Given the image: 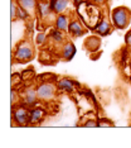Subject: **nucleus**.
I'll list each match as a JSON object with an SVG mask.
<instances>
[{
  "mask_svg": "<svg viewBox=\"0 0 131 148\" xmlns=\"http://www.w3.org/2000/svg\"><path fill=\"white\" fill-rule=\"evenodd\" d=\"M77 15L79 16L81 21L85 23L87 28L92 29V31L97 23L101 21V18L103 16L98 4H95V3L90 1V0H87V1L77 6Z\"/></svg>",
  "mask_w": 131,
  "mask_h": 148,
  "instance_id": "nucleus-1",
  "label": "nucleus"
},
{
  "mask_svg": "<svg viewBox=\"0 0 131 148\" xmlns=\"http://www.w3.org/2000/svg\"><path fill=\"white\" fill-rule=\"evenodd\" d=\"M34 46L29 39H22L16 43L13 52V61L15 63H28L34 58Z\"/></svg>",
  "mask_w": 131,
  "mask_h": 148,
  "instance_id": "nucleus-2",
  "label": "nucleus"
},
{
  "mask_svg": "<svg viewBox=\"0 0 131 148\" xmlns=\"http://www.w3.org/2000/svg\"><path fill=\"white\" fill-rule=\"evenodd\" d=\"M110 19L116 29H126L131 22V10L125 5L116 6L111 10Z\"/></svg>",
  "mask_w": 131,
  "mask_h": 148,
  "instance_id": "nucleus-3",
  "label": "nucleus"
},
{
  "mask_svg": "<svg viewBox=\"0 0 131 148\" xmlns=\"http://www.w3.org/2000/svg\"><path fill=\"white\" fill-rule=\"evenodd\" d=\"M56 14L53 13L50 8L49 0H38V6H37V18L40 23H43L47 27L54 25Z\"/></svg>",
  "mask_w": 131,
  "mask_h": 148,
  "instance_id": "nucleus-4",
  "label": "nucleus"
},
{
  "mask_svg": "<svg viewBox=\"0 0 131 148\" xmlns=\"http://www.w3.org/2000/svg\"><path fill=\"white\" fill-rule=\"evenodd\" d=\"M35 87H37L38 97L42 103L52 101L57 95V91H58L56 82H53V81H42V82H39Z\"/></svg>",
  "mask_w": 131,
  "mask_h": 148,
  "instance_id": "nucleus-5",
  "label": "nucleus"
},
{
  "mask_svg": "<svg viewBox=\"0 0 131 148\" xmlns=\"http://www.w3.org/2000/svg\"><path fill=\"white\" fill-rule=\"evenodd\" d=\"M12 119L15 125H18V127L29 125V108L25 106L24 104H22V103L13 106Z\"/></svg>",
  "mask_w": 131,
  "mask_h": 148,
  "instance_id": "nucleus-6",
  "label": "nucleus"
},
{
  "mask_svg": "<svg viewBox=\"0 0 131 148\" xmlns=\"http://www.w3.org/2000/svg\"><path fill=\"white\" fill-rule=\"evenodd\" d=\"M67 33H68V36L72 37V38H79V37H83L87 33V27L85 25V23L79 19V16L77 15L76 18L71 19Z\"/></svg>",
  "mask_w": 131,
  "mask_h": 148,
  "instance_id": "nucleus-7",
  "label": "nucleus"
},
{
  "mask_svg": "<svg viewBox=\"0 0 131 148\" xmlns=\"http://www.w3.org/2000/svg\"><path fill=\"white\" fill-rule=\"evenodd\" d=\"M40 101L38 94H37V87L35 86H26L24 90H23L22 94V100L20 103L24 104L25 106L28 108H33L35 105H38V103Z\"/></svg>",
  "mask_w": 131,
  "mask_h": 148,
  "instance_id": "nucleus-8",
  "label": "nucleus"
},
{
  "mask_svg": "<svg viewBox=\"0 0 131 148\" xmlns=\"http://www.w3.org/2000/svg\"><path fill=\"white\" fill-rule=\"evenodd\" d=\"M56 85L59 92H66V94H71L76 89H81V84L77 80L71 79V77H60L56 81Z\"/></svg>",
  "mask_w": 131,
  "mask_h": 148,
  "instance_id": "nucleus-9",
  "label": "nucleus"
},
{
  "mask_svg": "<svg viewBox=\"0 0 131 148\" xmlns=\"http://www.w3.org/2000/svg\"><path fill=\"white\" fill-rule=\"evenodd\" d=\"M77 53V48L75 46V43L72 41H67L66 43H63L62 46L59 47V52H58V56L62 61H66V62H69L73 60V57L76 56Z\"/></svg>",
  "mask_w": 131,
  "mask_h": 148,
  "instance_id": "nucleus-10",
  "label": "nucleus"
},
{
  "mask_svg": "<svg viewBox=\"0 0 131 148\" xmlns=\"http://www.w3.org/2000/svg\"><path fill=\"white\" fill-rule=\"evenodd\" d=\"M113 29H115V27H113L111 19L106 18V16H102L101 21L97 23L96 27L93 28V32H95V34L100 36V37H107L112 33Z\"/></svg>",
  "mask_w": 131,
  "mask_h": 148,
  "instance_id": "nucleus-11",
  "label": "nucleus"
},
{
  "mask_svg": "<svg viewBox=\"0 0 131 148\" xmlns=\"http://www.w3.org/2000/svg\"><path fill=\"white\" fill-rule=\"evenodd\" d=\"M47 112L42 106H33L29 108V125H38L44 120Z\"/></svg>",
  "mask_w": 131,
  "mask_h": 148,
  "instance_id": "nucleus-12",
  "label": "nucleus"
},
{
  "mask_svg": "<svg viewBox=\"0 0 131 148\" xmlns=\"http://www.w3.org/2000/svg\"><path fill=\"white\" fill-rule=\"evenodd\" d=\"M101 43H102V41H101L100 36H97V34L90 36V37H87L85 39V42H83V49L88 52L90 55H93V53H96L97 51H100Z\"/></svg>",
  "mask_w": 131,
  "mask_h": 148,
  "instance_id": "nucleus-13",
  "label": "nucleus"
},
{
  "mask_svg": "<svg viewBox=\"0 0 131 148\" xmlns=\"http://www.w3.org/2000/svg\"><path fill=\"white\" fill-rule=\"evenodd\" d=\"M49 41L53 43V45L56 46H62L63 43H66L68 41V38H67V36H68V33L67 32H63V31H59V29H57L53 27L52 29H50L49 32Z\"/></svg>",
  "mask_w": 131,
  "mask_h": 148,
  "instance_id": "nucleus-14",
  "label": "nucleus"
},
{
  "mask_svg": "<svg viewBox=\"0 0 131 148\" xmlns=\"http://www.w3.org/2000/svg\"><path fill=\"white\" fill-rule=\"evenodd\" d=\"M50 8L56 15L67 13L71 5V0H49Z\"/></svg>",
  "mask_w": 131,
  "mask_h": 148,
  "instance_id": "nucleus-15",
  "label": "nucleus"
},
{
  "mask_svg": "<svg viewBox=\"0 0 131 148\" xmlns=\"http://www.w3.org/2000/svg\"><path fill=\"white\" fill-rule=\"evenodd\" d=\"M20 8L30 15V18H37V6H38V0H16Z\"/></svg>",
  "mask_w": 131,
  "mask_h": 148,
  "instance_id": "nucleus-16",
  "label": "nucleus"
},
{
  "mask_svg": "<svg viewBox=\"0 0 131 148\" xmlns=\"http://www.w3.org/2000/svg\"><path fill=\"white\" fill-rule=\"evenodd\" d=\"M71 15L67 14V13H63V14H58L56 16V22H54V28L59 29V31H63V32H67L68 31V27H69V23H71Z\"/></svg>",
  "mask_w": 131,
  "mask_h": 148,
  "instance_id": "nucleus-17",
  "label": "nucleus"
},
{
  "mask_svg": "<svg viewBox=\"0 0 131 148\" xmlns=\"http://www.w3.org/2000/svg\"><path fill=\"white\" fill-rule=\"evenodd\" d=\"M18 10H19V4L16 0L10 1V21L14 22L18 19Z\"/></svg>",
  "mask_w": 131,
  "mask_h": 148,
  "instance_id": "nucleus-18",
  "label": "nucleus"
},
{
  "mask_svg": "<svg viewBox=\"0 0 131 148\" xmlns=\"http://www.w3.org/2000/svg\"><path fill=\"white\" fill-rule=\"evenodd\" d=\"M48 41H49V36L45 32H39L38 34L35 36V45L39 46V47L44 46Z\"/></svg>",
  "mask_w": 131,
  "mask_h": 148,
  "instance_id": "nucleus-19",
  "label": "nucleus"
},
{
  "mask_svg": "<svg viewBox=\"0 0 131 148\" xmlns=\"http://www.w3.org/2000/svg\"><path fill=\"white\" fill-rule=\"evenodd\" d=\"M97 127L98 128H112L115 123L109 118H97Z\"/></svg>",
  "mask_w": 131,
  "mask_h": 148,
  "instance_id": "nucleus-20",
  "label": "nucleus"
},
{
  "mask_svg": "<svg viewBox=\"0 0 131 148\" xmlns=\"http://www.w3.org/2000/svg\"><path fill=\"white\" fill-rule=\"evenodd\" d=\"M20 99H22V96L19 95L18 89H12V91H10V104H12V108L18 105L20 103Z\"/></svg>",
  "mask_w": 131,
  "mask_h": 148,
  "instance_id": "nucleus-21",
  "label": "nucleus"
},
{
  "mask_svg": "<svg viewBox=\"0 0 131 148\" xmlns=\"http://www.w3.org/2000/svg\"><path fill=\"white\" fill-rule=\"evenodd\" d=\"M85 128H96L97 127V119L96 118H91V119H86V122L82 124Z\"/></svg>",
  "mask_w": 131,
  "mask_h": 148,
  "instance_id": "nucleus-22",
  "label": "nucleus"
},
{
  "mask_svg": "<svg viewBox=\"0 0 131 148\" xmlns=\"http://www.w3.org/2000/svg\"><path fill=\"white\" fill-rule=\"evenodd\" d=\"M30 18V15L26 13L23 8H20L19 6V10H18V19H20V21H28V19Z\"/></svg>",
  "mask_w": 131,
  "mask_h": 148,
  "instance_id": "nucleus-23",
  "label": "nucleus"
},
{
  "mask_svg": "<svg viewBox=\"0 0 131 148\" xmlns=\"http://www.w3.org/2000/svg\"><path fill=\"white\" fill-rule=\"evenodd\" d=\"M125 45H126V47H129V48L131 49V28L126 32V34H125Z\"/></svg>",
  "mask_w": 131,
  "mask_h": 148,
  "instance_id": "nucleus-24",
  "label": "nucleus"
},
{
  "mask_svg": "<svg viewBox=\"0 0 131 148\" xmlns=\"http://www.w3.org/2000/svg\"><path fill=\"white\" fill-rule=\"evenodd\" d=\"M90 1L95 3V4H98V5H102V4H105L107 0H90Z\"/></svg>",
  "mask_w": 131,
  "mask_h": 148,
  "instance_id": "nucleus-25",
  "label": "nucleus"
},
{
  "mask_svg": "<svg viewBox=\"0 0 131 148\" xmlns=\"http://www.w3.org/2000/svg\"><path fill=\"white\" fill-rule=\"evenodd\" d=\"M72 1H73V4H75L76 6H78L79 4H82V3L87 1V0H72Z\"/></svg>",
  "mask_w": 131,
  "mask_h": 148,
  "instance_id": "nucleus-26",
  "label": "nucleus"
}]
</instances>
